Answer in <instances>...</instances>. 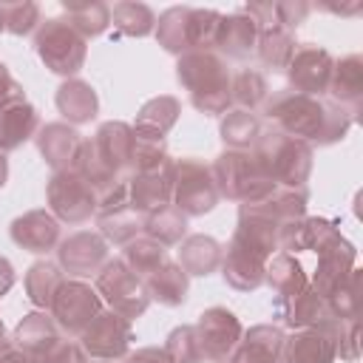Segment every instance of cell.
Segmentation results:
<instances>
[{
	"label": "cell",
	"instance_id": "cell-1",
	"mask_svg": "<svg viewBox=\"0 0 363 363\" xmlns=\"http://www.w3.org/2000/svg\"><path fill=\"white\" fill-rule=\"evenodd\" d=\"M264 113L278 125V133L301 139V142H318L332 145L346 136L352 125V113L335 102H323L320 96H309L292 88L275 91L264 102Z\"/></svg>",
	"mask_w": 363,
	"mask_h": 363
},
{
	"label": "cell",
	"instance_id": "cell-2",
	"mask_svg": "<svg viewBox=\"0 0 363 363\" xmlns=\"http://www.w3.org/2000/svg\"><path fill=\"white\" fill-rule=\"evenodd\" d=\"M252 156L261 173L281 187H303L312 173V147L278 130L261 133V139L252 145Z\"/></svg>",
	"mask_w": 363,
	"mask_h": 363
},
{
	"label": "cell",
	"instance_id": "cell-3",
	"mask_svg": "<svg viewBox=\"0 0 363 363\" xmlns=\"http://www.w3.org/2000/svg\"><path fill=\"white\" fill-rule=\"evenodd\" d=\"M210 170H213L218 196L235 199L241 204L261 199L272 187V182L261 173V167L250 150H227L210 164Z\"/></svg>",
	"mask_w": 363,
	"mask_h": 363
},
{
	"label": "cell",
	"instance_id": "cell-4",
	"mask_svg": "<svg viewBox=\"0 0 363 363\" xmlns=\"http://www.w3.org/2000/svg\"><path fill=\"white\" fill-rule=\"evenodd\" d=\"M218 190L210 164L199 159L173 162V207L184 216H204L218 204Z\"/></svg>",
	"mask_w": 363,
	"mask_h": 363
},
{
	"label": "cell",
	"instance_id": "cell-5",
	"mask_svg": "<svg viewBox=\"0 0 363 363\" xmlns=\"http://www.w3.org/2000/svg\"><path fill=\"white\" fill-rule=\"evenodd\" d=\"M96 292L111 303V312H116L128 320L139 318L150 303L145 281L139 275H133L122 264V258L105 261V267L96 272Z\"/></svg>",
	"mask_w": 363,
	"mask_h": 363
},
{
	"label": "cell",
	"instance_id": "cell-6",
	"mask_svg": "<svg viewBox=\"0 0 363 363\" xmlns=\"http://www.w3.org/2000/svg\"><path fill=\"white\" fill-rule=\"evenodd\" d=\"M37 54L40 60L62 77H71L85 62V37H79L68 20H45L37 34Z\"/></svg>",
	"mask_w": 363,
	"mask_h": 363
},
{
	"label": "cell",
	"instance_id": "cell-7",
	"mask_svg": "<svg viewBox=\"0 0 363 363\" xmlns=\"http://www.w3.org/2000/svg\"><path fill=\"white\" fill-rule=\"evenodd\" d=\"M45 196L57 221L82 224L91 218V213H96V190L74 170H57L48 182Z\"/></svg>",
	"mask_w": 363,
	"mask_h": 363
},
{
	"label": "cell",
	"instance_id": "cell-8",
	"mask_svg": "<svg viewBox=\"0 0 363 363\" xmlns=\"http://www.w3.org/2000/svg\"><path fill=\"white\" fill-rule=\"evenodd\" d=\"M179 82L190 91V99L210 94H230V68L213 51H187L176 62Z\"/></svg>",
	"mask_w": 363,
	"mask_h": 363
},
{
	"label": "cell",
	"instance_id": "cell-9",
	"mask_svg": "<svg viewBox=\"0 0 363 363\" xmlns=\"http://www.w3.org/2000/svg\"><path fill=\"white\" fill-rule=\"evenodd\" d=\"M133 340L130 320L116 312H99L79 335V346L91 360H119Z\"/></svg>",
	"mask_w": 363,
	"mask_h": 363
},
{
	"label": "cell",
	"instance_id": "cell-10",
	"mask_svg": "<svg viewBox=\"0 0 363 363\" xmlns=\"http://www.w3.org/2000/svg\"><path fill=\"white\" fill-rule=\"evenodd\" d=\"M54 320L68 335H82V329L102 312V298L85 281H62L51 303Z\"/></svg>",
	"mask_w": 363,
	"mask_h": 363
},
{
	"label": "cell",
	"instance_id": "cell-11",
	"mask_svg": "<svg viewBox=\"0 0 363 363\" xmlns=\"http://www.w3.org/2000/svg\"><path fill=\"white\" fill-rule=\"evenodd\" d=\"M193 329H196V337L201 346V357L213 360V363L230 360L233 349L238 346V340L244 335L238 318L224 306H210L207 312H201L199 323Z\"/></svg>",
	"mask_w": 363,
	"mask_h": 363
},
{
	"label": "cell",
	"instance_id": "cell-12",
	"mask_svg": "<svg viewBox=\"0 0 363 363\" xmlns=\"http://www.w3.org/2000/svg\"><path fill=\"white\" fill-rule=\"evenodd\" d=\"M332 68H335V60L326 48H318V45H298L289 65H286V74H289V82L295 91L301 94H309V96H318L329 88V79H332Z\"/></svg>",
	"mask_w": 363,
	"mask_h": 363
},
{
	"label": "cell",
	"instance_id": "cell-13",
	"mask_svg": "<svg viewBox=\"0 0 363 363\" xmlns=\"http://www.w3.org/2000/svg\"><path fill=\"white\" fill-rule=\"evenodd\" d=\"M337 346L332 335V318L312 329H295L289 337H284L281 346V363H335Z\"/></svg>",
	"mask_w": 363,
	"mask_h": 363
},
{
	"label": "cell",
	"instance_id": "cell-14",
	"mask_svg": "<svg viewBox=\"0 0 363 363\" xmlns=\"http://www.w3.org/2000/svg\"><path fill=\"white\" fill-rule=\"evenodd\" d=\"M354 261H357V250L340 235L335 233L320 250H318V269H315V284L312 289L318 295H332L354 269Z\"/></svg>",
	"mask_w": 363,
	"mask_h": 363
},
{
	"label": "cell",
	"instance_id": "cell-15",
	"mask_svg": "<svg viewBox=\"0 0 363 363\" xmlns=\"http://www.w3.org/2000/svg\"><path fill=\"white\" fill-rule=\"evenodd\" d=\"M57 255H60L62 269H68V275H94L108 261V244L102 241V235L82 230L65 238Z\"/></svg>",
	"mask_w": 363,
	"mask_h": 363
},
{
	"label": "cell",
	"instance_id": "cell-16",
	"mask_svg": "<svg viewBox=\"0 0 363 363\" xmlns=\"http://www.w3.org/2000/svg\"><path fill=\"white\" fill-rule=\"evenodd\" d=\"M11 241L28 252H48L60 241V221L45 210H31L11 221Z\"/></svg>",
	"mask_w": 363,
	"mask_h": 363
},
{
	"label": "cell",
	"instance_id": "cell-17",
	"mask_svg": "<svg viewBox=\"0 0 363 363\" xmlns=\"http://www.w3.org/2000/svg\"><path fill=\"white\" fill-rule=\"evenodd\" d=\"M264 269H267V258H261L258 252L230 241L227 255L221 258V272H224V281L233 289H238V292L258 289L264 284Z\"/></svg>",
	"mask_w": 363,
	"mask_h": 363
},
{
	"label": "cell",
	"instance_id": "cell-18",
	"mask_svg": "<svg viewBox=\"0 0 363 363\" xmlns=\"http://www.w3.org/2000/svg\"><path fill=\"white\" fill-rule=\"evenodd\" d=\"M91 142H94L96 153L102 156V162L116 176H122L130 167V156H133V145H136V136H133L130 125H125V122H105V125H99V130H96V136Z\"/></svg>",
	"mask_w": 363,
	"mask_h": 363
},
{
	"label": "cell",
	"instance_id": "cell-19",
	"mask_svg": "<svg viewBox=\"0 0 363 363\" xmlns=\"http://www.w3.org/2000/svg\"><path fill=\"white\" fill-rule=\"evenodd\" d=\"M173 199V162L156 173H136L130 179V210L147 216Z\"/></svg>",
	"mask_w": 363,
	"mask_h": 363
},
{
	"label": "cell",
	"instance_id": "cell-20",
	"mask_svg": "<svg viewBox=\"0 0 363 363\" xmlns=\"http://www.w3.org/2000/svg\"><path fill=\"white\" fill-rule=\"evenodd\" d=\"M284 337L286 335L278 326H252L247 335H241L238 346L230 354V363H281Z\"/></svg>",
	"mask_w": 363,
	"mask_h": 363
},
{
	"label": "cell",
	"instance_id": "cell-21",
	"mask_svg": "<svg viewBox=\"0 0 363 363\" xmlns=\"http://www.w3.org/2000/svg\"><path fill=\"white\" fill-rule=\"evenodd\" d=\"M37 147L45 156V162L54 167V173L57 170H74V162H77L79 147H82V136L62 122H51L40 130Z\"/></svg>",
	"mask_w": 363,
	"mask_h": 363
},
{
	"label": "cell",
	"instance_id": "cell-22",
	"mask_svg": "<svg viewBox=\"0 0 363 363\" xmlns=\"http://www.w3.org/2000/svg\"><path fill=\"white\" fill-rule=\"evenodd\" d=\"M326 91L332 94L335 105L346 108L354 116L360 108V96H363V60L357 54H349L340 62H335Z\"/></svg>",
	"mask_w": 363,
	"mask_h": 363
},
{
	"label": "cell",
	"instance_id": "cell-23",
	"mask_svg": "<svg viewBox=\"0 0 363 363\" xmlns=\"http://www.w3.org/2000/svg\"><path fill=\"white\" fill-rule=\"evenodd\" d=\"M337 230L326 218H295L278 227V247L289 252H303V250H320Z\"/></svg>",
	"mask_w": 363,
	"mask_h": 363
},
{
	"label": "cell",
	"instance_id": "cell-24",
	"mask_svg": "<svg viewBox=\"0 0 363 363\" xmlns=\"http://www.w3.org/2000/svg\"><path fill=\"white\" fill-rule=\"evenodd\" d=\"M275 312L292 329H312V326H320L329 320L326 298L318 295L312 286H306L303 292H298L295 298H289L284 303H275Z\"/></svg>",
	"mask_w": 363,
	"mask_h": 363
},
{
	"label": "cell",
	"instance_id": "cell-25",
	"mask_svg": "<svg viewBox=\"0 0 363 363\" xmlns=\"http://www.w3.org/2000/svg\"><path fill=\"white\" fill-rule=\"evenodd\" d=\"M264 281L272 286V292H275V303H284V301L295 298L298 292H303V289L309 286L301 261H298L295 255H289V252H278L275 258L267 261Z\"/></svg>",
	"mask_w": 363,
	"mask_h": 363
},
{
	"label": "cell",
	"instance_id": "cell-26",
	"mask_svg": "<svg viewBox=\"0 0 363 363\" xmlns=\"http://www.w3.org/2000/svg\"><path fill=\"white\" fill-rule=\"evenodd\" d=\"M176 119H179V102L173 96H156L139 108V116L133 122V136L164 142V133L176 125Z\"/></svg>",
	"mask_w": 363,
	"mask_h": 363
},
{
	"label": "cell",
	"instance_id": "cell-27",
	"mask_svg": "<svg viewBox=\"0 0 363 363\" xmlns=\"http://www.w3.org/2000/svg\"><path fill=\"white\" fill-rule=\"evenodd\" d=\"M278 227L281 224H275V221H269V218H264L258 213L241 210L233 241L241 244V247H247V250H252V252H258L261 258L269 261L272 252L278 250Z\"/></svg>",
	"mask_w": 363,
	"mask_h": 363
},
{
	"label": "cell",
	"instance_id": "cell-28",
	"mask_svg": "<svg viewBox=\"0 0 363 363\" xmlns=\"http://www.w3.org/2000/svg\"><path fill=\"white\" fill-rule=\"evenodd\" d=\"M258 43V26L252 23V17H247L244 11L221 17L218 23V34H216V45L227 54V57H250L255 51Z\"/></svg>",
	"mask_w": 363,
	"mask_h": 363
},
{
	"label": "cell",
	"instance_id": "cell-29",
	"mask_svg": "<svg viewBox=\"0 0 363 363\" xmlns=\"http://www.w3.org/2000/svg\"><path fill=\"white\" fill-rule=\"evenodd\" d=\"M37 125H40V116L28 102L0 108V153L28 142L37 133Z\"/></svg>",
	"mask_w": 363,
	"mask_h": 363
},
{
	"label": "cell",
	"instance_id": "cell-30",
	"mask_svg": "<svg viewBox=\"0 0 363 363\" xmlns=\"http://www.w3.org/2000/svg\"><path fill=\"white\" fill-rule=\"evenodd\" d=\"M57 108L60 113L74 122V125H82V122H91L96 116V108H99V99L94 94V88L82 79H68L60 85L57 91Z\"/></svg>",
	"mask_w": 363,
	"mask_h": 363
},
{
	"label": "cell",
	"instance_id": "cell-31",
	"mask_svg": "<svg viewBox=\"0 0 363 363\" xmlns=\"http://www.w3.org/2000/svg\"><path fill=\"white\" fill-rule=\"evenodd\" d=\"M221 247L210 235H187L179 244V267L187 275H210L216 267H221Z\"/></svg>",
	"mask_w": 363,
	"mask_h": 363
},
{
	"label": "cell",
	"instance_id": "cell-32",
	"mask_svg": "<svg viewBox=\"0 0 363 363\" xmlns=\"http://www.w3.org/2000/svg\"><path fill=\"white\" fill-rule=\"evenodd\" d=\"M145 289L153 301H159L164 306H179L187 298V272L179 264L164 261L156 272H150L145 278Z\"/></svg>",
	"mask_w": 363,
	"mask_h": 363
},
{
	"label": "cell",
	"instance_id": "cell-33",
	"mask_svg": "<svg viewBox=\"0 0 363 363\" xmlns=\"http://www.w3.org/2000/svg\"><path fill=\"white\" fill-rule=\"evenodd\" d=\"M57 320H54V315H48V312H31V315H26L20 323H17V332H14V343L28 354V360L34 357V354H40L45 346H51L60 335H57Z\"/></svg>",
	"mask_w": 363,
	"mask_h": 363
},
{
	"label": "cell",
	"instance_id": "cell-34",
	"mask_svg": "<svg viewBox=\"0 0 363 363\" xmlns=\"http://www.w3.org/2000/svg\"><path fill=\"white\" fill-rule=\"evenodd\" d=\"M145 235L153 238L156 244H162L164 250L176 247L187 235V216L182 210H176L173 204H164L145 216Z\"/></svg>",
	"mask_w": 363,
	"mask_h": 363
},
{
	"label": "cell",
	"instance_id": "cell-35",
	"mask_svg": "<svg viewBox=\"0 0 363 363\" xmlns=\"http://www.w3.org/2000/svg\"><path fill=\"white\" fill-rule=\"evenodd\" d=\"M156 40L170 54H187L190 51V9L173 6L159 17Z\"/></svg>",
	"mask_w": 363,
	"mask_h": 363
},
{
	"label": "cell",
	"instance_id": "cell-36",
	"mask_svg": "<svg viewBox=\"0 0 363 363\" xmlns=\"http://www.w3.org/2000/svg\"><path fill=\"white\" fill-rule=\"evenodd\" d=\"M261 122L252 111H241V108H233L224 113L221 119V139L224 145H230L233 150H247L252 147L258 139H261Z\"/></svg>",
	"mask_w": 363,
	"mask_h": 363
},
{
	"label": "cell",
	"instance_id": "cell-37",
	"mask_svg": "<svg viewBox=\"0 0 363 363\" xmlns=\"http://www.w3.org/2000/svg\"><path fill=\"white\" fill-rule=\"evenodd\" d=\"M295 34L275 26V28H267V31H258V43H255V51L261 57L264 65H269L272 71H284L295 54Z\"/></svg>",
	"mask_w": 363,
	"mask_h": 363
},
{
	"label": "cell",
	"instance_id": "cell-38",
	"mask_svg": "<svg viewBox=\"0 0 363 363\" xmlns=\"http://www.w3.org/2000/svg\"><path fill=\"white\" fill-rule=\"evenodd\" d=\"M164 261H167V250H164L162 244H156L153 238H147L145 233L136 235L130 244H125L122 264H125L133 275H139L142 281H145L150 272H156Z\"/></svg>",
	"mask_w": 363,
	"mask_h": 363
},
{
	"label": "cell",
	"instance_id": "cell-39",
	"mask_svg": "<svg viewBox=\"0 0 363 363\" xmlns=\"http://www.w3.org/2000/svg\"><path fill=\"white\" fill-rule=\"evenodd\" d=\"M62 281H65V278H62V272H60L57 264H51V261H37V264L28 269V275H26V292H28V298H31L34 306L51 309L54 295H57V289L62 286Z\"/></svg>",
	"mask_w": 363,
	"mask_h": 363
},
{
	"label": "cell",
	"instance_id": "cell-40",
	"mask_svg": "<svg viewBox=\"0 0 363 363\" xmlns=\"http://www.w3.org/2000/svg\"><path fill=\"white\" fill-rule=\"evenodd\" d=\"M267 94H269L267 77L261 71H255V68H241L238 74L230 77V99L241 111H252V108L264 105Z\"/></svg>",
	"mask_w": 363,
	"mask_h": 363
},
{
	"label": "cell",
	"instance_id": "cell-41",
	"mask_svg": "<svg viewBox=\"0 0 363 363\" xmlns=\"http://www.w3.org/2000/svg\"><path fill=\"white\" fill-rule=\"evenodd\" d=\"M65 14L79 37H96L111 23V9L105 3H65Z\"/></svg>",
	"mask_w": 363,
	"mask_h": 363
},
{
	"label": "cell",
	"instance_id": "cell-42",
	"mask_svg": "<svg viewBox=\"0 0 363 363\" xmlns=\"http://www.w3.org/2000/svg\"><path fill=\"white\" fill-rule=\"evenodd\" d=\"M111 23L116 28V34H128V37H145L153 31V11L145 3H116L111 9Z\"/></svg>",
	"mask_w": 363,
	"mask_h": 363
},
{
	"label": "cell",
	"instance_id": "cell-43",
	"mask_svg": "<svg viewBox=\"0 0 363 363\" xmlns=\"http://www.w3.org/2000/svg\"><path fill=\"white\" fill-rule=\"evenodd\" d=\"M99 230L108 241L113 244H130L136 235L145 233V216L136 213V210H119V213H111V216H102L99 218Z\"/></svg>",
	"mask_w": 363,
	"mask_h": 363
},
{
	"label": "cell",
	"instance_id": "cell-44",
	"mask_svg": "<svg viewBox=\"0 0 363 363\" xmlns=\"http://www.w3.org/2000/svg\"><path fill=\"white\" fill-rule=\"evenodd\" d=\"M360 272L352 269V275L332 292L326 295V309H329V318L332 320H357L360 315Z\"/></svg>",
	"mask_w": 363,
	"mask_h": 363
},
{
	"label": "cell",
	"instance_id": "cell-45",
	"mask_svg": "<svg viewBox=\"0 0 363 363\" xmlns=\"http://www.w3.org/2000/svg\"><path fill=\"white\" fill-rule=\"evenodd\" d=\"M164 354L170 363H201V346L193 326H176L164 340Z\"/></svg>",
	"mask_w": 363,
	"mask_h": 363
},
{
	"label": "cell",
	"instance_id": "cell-46",
	"mask_svg": "<svg viewBox=\"0 0 363 363\" xmlns=\"http://www.w3.org/2000/svg\"><path fill=\"white\" fill-rule=\"evenodd\" d=\"M130 207V179L128 176H116L111 184L96 190V218L128 210Z\"/></svg>",
	"mask_w": 363,
	"mask_h": 363
},
{
	"label": "cell",
	"instance_id": "cell-47",
	"mask_svg": "<svg viewBox=\"0 0 363 363\" xmlns=\"http://www.w3.org/2000/svg\"><path fill=\"white\" fill-rule=\"evenodd\" d=\"M173 159L164 150V142H150V139H136L133 145V156H130V167L136 173H156L162 167H167Z\"/></svg>",
	"mask_w": 363,
	"mask_h": 363
},
{
	"label": "cell",
	"instance_id": "cell-48",
	"mask_svg": "<svg viewBox=\"0 0 363 363\" xmlns=\"http://www.w3.org/2000/svg\"><path fill=\"white\" fill-rule=\"evenodd\" d=\"M3 23H6V31L17 37L31 34L34 26L40 23V6L37 3H3Z\"/></svg>",
	"mask_w": 363,
	"mask_h": 363
},
{
	"label": "cell",
	"instance_id": "cell-49",
	"mask_svg": "<svg viewBox=\"0 0 363 363\" xmlns=\"http://www.w3.org/2000/svg\"><path fill=\"white\" fill-rule=\"evenodd\" d=\"M28 363H88V354L82 352L79 343L74 340H54L51 346H45L40 354H34Z\"/></svg>",
	"mask_w": 363,
	"mask_h": 363
},
{
	"label": "cell",
	"instance_id": "cell-50",
	"mask_svg": "<svg viewBox=\"0 0 363 363\" xmlns=\"http://www.w3.org/2000/svg\"><path fill=\"white\" fill-rule=\"evenodd\" d=\"M332 335H335V346H337L340 360H354L360 354V346H357L360 323L357 320H332Z\"/></svg>",
	"mask_w": 363,
	"mask_h": 363
},
{
	"label": "cell",
	"instance_id": "cell-51",
	"mask_svg": "<svg viewBox=\"0 0 363 363\" xmlns=\"http://www.w3.org/2000/svg\"><path fill=\"white\" fill-rule=\"evenodd\" d=\"M306 14H309V6H306V3H275L278 26L286 28V31H292V34H295V28L306 20Z\"/></svg>",
	"mask_w": 363,
	"mask_h": 363
},
{
	"label": "cell",
	"instance_id": "cell-52",
	"mask_svg": "<svg viewBox=\"0 0 363 363\" xmlns=\"http://www.w3.org/2000/svg\"><path fill=\"white\" fill-rule=\"evenodd\" d=\"M17 102H26V94H23L20 82L9 74V68L0 62V108L17 105Z\"/></svg>",
	"mask_w": 363,
	"mask_h": 363
},
{
	"label": "cell",
	"instance_id": "cell-53",
	"mask_svg": "<svg viewBox=\"0 0 363 363\" xmlns=\"http://www.w3.org/2000/svg\"><path fill=\"white\" fill-rule=\"evenodd\" d=\"M0 363H28V354L14 340H6V335H0Z\"/></svg>",
	"mask_w": 363,
	"mask_h": 363
},
{
	"label": "cell",
	"instance_id": "cell-54",
	"mask_svg": "<svg viewBox=\"0 0 363 363\" xmlns=\"http://www.w3.org/2000/svg\"><path fill=\"white\" fill-rule=\"evenodd\" d=\"M128 363H170V360H167L164 349H159V346H145V349H139L136 354H130Z\"/></svg>",
	"mask_w": 363,
	"mask_h": 363
},
{
	"label": "cell",
	"instance_id": "cell-55",
	"mask_svg": "<svg viewBox=\"0 0 363 363\" xmlns=\"http://www.w3.org/2000/svg\"><path fill=\"white\" fill-rule=\"evenodd\" d=\"M11 284H14V269H11V264L6 258H0V298L11 289Z\"/></svg>",
	"mask_w": 363,
	"mask_h": 363
},
{
	"label": "cell",
	"instance_id": "cell-56",
	"mask_svg": "<svg viewBox=\"0 0 363 363\" xmlns=\"http://www.w3.org/2000/svg\"><path fill=\"white\" fill-rule=\"evenodd\" d=\"M329 11H335V14H340V17H352V14H360V9H363V3L360 0H354L352 6H326Z\"/></svg>",
	"mask_w": 363,
	"mask_h": 363
},
{
	"label": "cell",
	"instance_id": "cell-57",
	"mask_svg": "<svg viewBox=\"0 0 363 363\" xmlns=\"http://www.w3.org/2000/svg\"><path fill=\"white\" fill-rule=\"evenodd\" d=\"M6 176H9V164H6V156L0 153V187L6 184Z\"/></svg>",
	"mask_w": 363,
	"mask_h": 363
},
{
	"label": "cell",
	"instance_id": "cell-58",
	"mask_svg": "<svg viewBox=\"0 0 363 363\" xmlns=\"http://www.w3.org/2000/svg\"><path fill=\"white\" fill-rule=\"evenodd\" d=\"M6 28V23H3V3H0V31Z\"/></svg>",
	"mask_w": 363,
	"mask_h": 363
},
{
	"label": "cell",
	"instance_id": "cell-59",
	"mask_svg": "<svg viewBox=\"0 0 363 363\" xmlns=\"http://www.w3.org/2000/svg\"><path fill=\"white\" fill-rule=\"evenodd\" d=\"M88 363H119V360H88Z\"/></svg>",
	"mask_w": 363,
	"mask_h": 363
},
{
	"label": "cell",
	"instance_id": "cell-60",
	"mask_svg": "<svg viewBox=\"0 0 363 363\" xmlns=\"http://www.w3.org/2000/svg\"><path fill=\"white\" fill-rule=\"evenodd\" d=\"M0 335H3V320H0Z\"/></svg>",
	"mask_w": 363,
	"mask_h": 363
}]
</instances>
